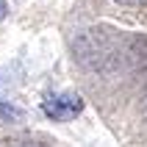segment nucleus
<instances>
[{
  "mask_svg": "<svg viewBox=\"0 0 147 147\" xmlns=\"http://www.w3.org/2000/svg\"><path fill=\"white\" fill-rule=\"evenodd\" d=\"M42 111L56 119V122H64V119H72L83 111V100L78 94H56V97H47L42 103Z\"/></svg>",
  "mask_w": 147,
  "mask_h": 147,
  "instance_id": "obj_1",
  "label": "nucleus"
},
{
  "mask_svg": "<svg viewBox=\"0 0 147 147\" xmlns=\"http://www.w3.org/2000/svg\"><path fill=\"white\" fill-rule=\"evenodd\" d=\"M119 3H128V6H131V3H142V0H119Z\"/></svg>",
  "mask_w": 147,
  "mask_h": 147,
  "instance_id": "obj_3",
  "label": "nucleus"
},
{
  "mask_svg": "<svg viewBox=\"0 0 147 147\" xmlns=\"http://www.w3.org/2000/svg\"><path fill=\"white\" fill-rule=\"evenodd\" d=\"M3 17H6V3L0 0V20H3Z\"/></svg>",
  "mask_w": 147,
  "mask_h": 147,
  "instance_id": "obj_2",
  "label": "nucleus"
}]
</instances>
